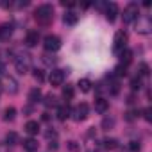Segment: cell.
Returning <instances> with one entry per match:
<instances>
[{
    "instance_id": "cell-4",
    "label": "cell",
    "mask_w": 152,
    "mask_h": 152,
    "mask_svg": "<svg viewBox=\"0 0 152 152\" xmlns=\"http://www.w3.org/2000/svg\"><path fill=\"white\" fill-rule=\"evenodd\" d=\"M138 15H140L138 4H129V6L124 9V22H125V23H132V22H136Z\"/></svg>"
},
{
    "instance_id": "cell-7",
    "label": "cell",
    "mask_w": 152,
    "mask_h": 152,
    "mask_svg": "<svg viewBox=\"0 0 152 152\" xmlns=\"http://www.w3.org/2000/svg\"><path fill=\"white\" fill-rule=\"evenodd\" d=\"M64 70H52L50 75H48V83L50 86H63L64 83Z\"/></svg>"
},
{
    "instance_id": "cell-27",
    "label": "cell",
    "mask_w": 152,
    "mask_h": 152,
    "mask_svg": "<svg viewBox=\"0 0 152 152\" xmlns=\"http://www.w3.org/2000/svg\"><path fill=\"white\" fill-rule=\"evenodd\" d=\"M129 150H131V152H140V150H141V145H140V141L132 140V141L129 143Z\"/></svg>"
},
{
    "instance_id": "cell-20",
    "label": "cell",
    "mask_w": 152,
    "mask_h": 152,
    "mask_svg": "<svg viewBox=\"0 0 152 152\" xmlns=\"http://www.w3.org/2000/svg\"><path fill=\"white\" fill-rule=\"evenodd\" d=\"M120 57H122V63H124V66H127V64L131 63V59H132V52L125 48L124 52H120Z\"/></svg>"
},
{
    "instance_id": "cell-3",
    "label": "cell",
    "mask_w": 152,
    "mask_h": 152,
    "mask_svg": "<svg viewBox=\"0 0 152 152\" xmlns=\"http://www.w3.org/2000/svg\"><path fill=\"white\" fill-rule=\"evenodd\" d=\"M125 47H127V34H125L124 31H118V32L115 34L113 50H115L116 54H120V52H124V50H125Z\"/></svg>"
},
{
    "instance_id": "cell-34",
    "label": "cell",
    "mask_w": 152,
    "mask_h": 152,
    "mask_svg": "<svg viewBox=\"0 0 152 152\" xmlns=\"http://www.w3.org/2000/svg\"><path fill=\"white\" fill-rule=\"evenodd\" d=\"M148 73V66L147 64H141V75H147Z\"/></svg>"
},
{
    "instance_id": "cell-24",
    "label": "cell",
    "mask_w": 152,
    "mask_h": 152,
    "mask_svg": "<svg viewBox=\"0 0 152 152\" xmlns=\"http://www.w3.org/2000/svg\"><path fill=\"white\" fill-rule=\"evenodd\" d=\"M113 127H115V118H111V116L107 118V116H106V118L102 120V129L109 131V129H113Z\"/></svg>"
},
{
    "instance_id": "cell-35",
    "label": "cell",
    "mask_w": 152,
    "mask_h": 152,
    "mask_svg": "<svg viewBox=\"0 0 152 152\" xmlns=\"http://www.w3.org/2000/svg\"><path fill=\"white\" fill-rule=\"evenodd\" d=\"M0 152H9V148H7V145H0Z\"/></svg>"
},
{
    "instance_id": "cell-19",
    "label": "cell",
    "mask_w": 152,
    "mask_h": 152,
    "mask_svg": "<svg viewBox=\"0 0 152 152\" xmlns=\"http://www.w3.org/2000/svg\"><path fill=\"white\" fill-rule=\"evenodd\" d=\"M16 118V109L15 107H7L6 111H4V120L6 122H13Z\"/></svg>"
},
{
    "instance_id": "cell-21",
    "label": "cell",
    "mask_w": 152,
    "mask_h": 152,
    "mask_svg": "<svg viewBox=\"0 0 152 152\" xmlns=\"http://www.w3.org/2000/svg\"><path fill=\"white\" fill-rule=\"evenodd\" d=\"M79 88H81L83 93H88V91L91 90V81H90V79H81V81H79Z\"/></svg>"
},
{
    "instance_id": "cell-31",
    "label": "cell",
    "mask_w": 152,
    "mask_h": 152,
    "mask_svg": "<svg viewBox=\"0 0 152 152\" xmlns=\"http://www.w3.org/2000/svg\"><path fill=\"white\" fill-rule=\"evenodd\" d=\"M143 116H145L147 122H150V120H152V107H147V109L143 111Z\"/></svg>"
},
{
    "instance_id": "cell-16",
    "label": "cell",
    "mask_w": 152,
    "mask_h": 152,
    "mask_svg": "<svg viewBox=\"0 0 152 152\" xmlns=\"http://www.w3.org/2000/svg\"><path fill=\"white\" fill-rule=\"evenodd\" d=\"M77 20H79V16L75 15L73 11H68V13L63 16V22H64L66 25H75V23H77Z\"/></svg>"
},
{
    "instance_id": "cell-8",
    "label": "cell",
    "mask_w": 152,
    "mask_h": 152,
    "mask_svg": "<svg viewBox=\"0 0 152 152\" xmlns=\"http://www.w3.org/2000/svg\"><path fill=\"white\" fill-rule=\"evenodd\" d=\"M88 113H90V107L86 102H81L77 107L73 109V120H77V122H83L88 118Z\"/></svg>"
},
{
    "instance_id": "cell-28",
    "label": "cell",
    "mask_w": 152,
    "mask_h": 152,
    "mask_svg": "<svg viewBox=\"0 0 152 152\" xmlns=\"http://www.w3.org/2000/svg\"><path fill=\"white\" fill-rule=\"evenodd\" d=\"M32 75H34V79H36L38 83H43V79H45V75H43V72H41V70H34V73H32Z\"/></svg>"
},
{
    "instance_id": "cell-12",
    "label": "cell",
    "mask_w": 152,
    "mask_h": 152,
    "mask_svg": "<svg viewBox=\"0 0 152 152\" xmlns=\"http://www.w3.org/2000/svg\"><path fill=\"white\" fill-rule=\"evenodd\" d=\"M23 150L25 152H36L38 150V147H39V143L34 140V138H27V140H23Z\"/></svg>"
},
{
    "instance_id": "cell-23",
    "label": "cell",
    "mask_w": 152,
    "mask_h": 152,
    "mask_svg": "<svg viewBox=\"0 0 152 152\" xmlns=\"http://www.w3.org/2000/svg\"><path fill=\"white\" fill-rule=\"evenodd\" d=\"M63 97H64L66 100H70V99H73V86H70V84H66V86L63 88Z\"/></svg>"
},
{
    "instance_id": "cell-18",
    "label": "cell",
    "mask_w": 152,
    "mask_h": 152,
    "mask_svg": "<svg viewBox=\"0 0 152 152\" xmlns=\"http://www.w3.org/2000/svg\"><path fill=\"white\" fill-rule=\"evenodd\" d=\"M102 145H104L106 150H115V148H118V141H116L115 138H106V140L102 141Z\"/></svg>"
},
{
    "instance_id": "cell-22",
    "label": "cell",
    "mask_w": 152,
    "mask_h": 152,
    "mask_svg": "<svg viewBox=\"0 0 152 152\" xmlns=\"http://www.w3.org/2000/svg\"><path fill=\"white\" fill-rule=\"evenodd\" d=\"M39 99H41V91H39L38 88L31 90V93H29V100H31L32 104H36V102H39Z\"/></svg>"
},
{
    "instance_id": "cell-2",
    "label": "cell",
    "mask_w": 152,
    "mask_h": 152,
    "mask_svg": "<svg viewBox=\"0 0 152 152\" xmlns=\"http://www.w3.org/2000/svg\"><path fill=\"white\" fill-rule=\"evenodd\" d=\"M15 68H16V72L20 75L27 73L29 68H31V56L29 54H18L15 57Z\"/></svg>"
},
{
    "instance_id": "cell-26",
    "label": "cell",
    "mask_w": 152,
    "mask_h": 152,
    "mask_svg": "<svg viewBox=\"0 0 152 152\" xmlns=\"http://www.w3.org/2000/svg\"><path fill=\"white\" fill-rule=\"evenodd\" d=\"M45 106H47V107H50V106H57V99H56L54 95H47V99H45Z\"/></svg>"
},
{
    "instance_id": "cell-5",
    "label": "cell",
    "mask_w": 152,
    "mask_h": 152,
    "mask_svg": "<svg viewBox=\"0 0 152 152\" xmlns=\"http://www.w3.org/2000/svg\"><path fill=\"white\" fill-rule=\"evenodd\" d=\"M152 31V22L148 16H141V18H136V32L140 34H150Z\"/></svg>"
},
{
    "instance_id": "cell-1",
    "label": "cell",
    "mask_w": 152,
    "mask_h": 152,
    "mask_svg": "<svg viewBox=\"0 0 152 152\" xmlns=\"http://www.w3.org/2000/svg\"><path fill=\"white\" fill-rule=\"evenodd\" d=\"M34 20H36L39 25H43V27L50 25V23H52V20H54V7H52V6H48V4L39 6V7L34 11Z\"/></svg>"
},
{
    "instance_id": "cell-17",
    "label": "cell",
    "mask_w": 152,
    "mask_h": 152,
    "mask_svg": "<svg viewBox=\"0 0 152 152\" xmlns=\"http://www.w3.org/2000/svg\"><path fill=\"white\" fill-rule=\"evenodd\" d=\"M68 116H70V107H68L66 104H64V106H59V107H57V118L63 122V120H66Z\"/></svg>"
},
{
    "instance_id": "cell-9",
    "label": "cell",
    "mask_w": 152,
    "mask_h": 152,
    "mask_svg": "<svg viewBox=\"0 0 152 152\" xmlns=\"http://www.w3.org/2000/svg\"><path fill=\"white\" fill-rule=\"evenodd\" d=\"M4 90L9 93V95H16L18 93V83L15 77H4Z\"/></svg>"
},
{
    "instance_id": "cell-25",
    "label": "cell",
    "mask_w": 152,
    "mask_h": 152,
    "mask_svg": "<svg viewBox=\"0 0 152 152\" xmlns=\"http://www.w3.org/2000/svg\"><path fill=\"white\" fill-rule=\"evenodd\" d=\"M18 141V136H16V132H9L7 136H6V143L7 145H15Z\"/></svg>"
},
{
    "instance_id": "cell-11",
    "label": "cell",
    "mask_w": 152,
    "mask_h": 152,
    "mask_svg": "<svg viewBox=\"0 0 152 152\" xmlns=\"http://www.w3.org/2000/svg\"><path fill=\"white\" fill-rule=\"evenodd\" d=\"M116 15H118V6H116L115 2L107 4V6H106V18H107L109 22H115V20H116Z\"/></svg>"
},
{
    "instance_id": "cell-14",
    "label": "cell",
    "mask_w": 152,
    "mask_h": 152,
    "mask_svg": "<svg viewBox=\"0 0 152 152\" xmlns=\"http://www.w3.org/2000/svg\"><path fill=\"white\" fill-rule=\"evenodd\" d=\"M13 34V25L11 23H2L0 25V38L2 39H9Z\"/></svg>"
},
{
    "instance_id": "cell-29",
    "label": "cell",
    "mask_w": 152,
    "mask_h": 152,
    "mask_svg": "<svg viewBox=\"0 0 152 152\" xmlns=\"http://www.w3.org/2000/svg\"><path fill=\"white\" fill-rule=\"evenodd\" d=\"M68 148L73 150V152H79V150H81V147L77 145V141H68Z\"/></svg>"
},
{
    "instance_id": "cell-6",
    "label": "cell",
    "mask_w": 152,
    "mask_h": 152,
    "mask_svg": "<svg viewBox=\"0 0 152 152\" xmlns=\"http://www.w3.org/2000/svg\"><path fill=\"white\" fill-rule=\"evenodd\" d=\"M43 47H45V50H48V52H56V50L61 48V39H59L57 36L48 34V36H45V39H43Z\"/></svg>"
},
{
    "instance_id": "cell-15",
    "label": "cell",
    "mask_w": 152,
    "mask_h": 152,
    "mask_svg": "<svg viewBox=\"0 0 152 152\" xmlns=\"http://www.w3.org/2000/svg\"><path fill=\"white\" fill-rule=\"evenodd\" d=\"M25 131H27L29 134H38V132H39V124H38L36 120H29V122L25 124Z\"/></svg>"
},
{
    "instance_id": "cell-33",
    "label": "cell",
    "mask_w": 152,
    "mask_h": 152,
    "mask_svg": "<svg viewBox=\"0 0 152 152\" xmlns=\"http://www.w3.org/2000/svg\"><path fill=\"white\" fill-rule=\"evenodd\" d=\"M48 150H52V152L57 150V143H56V141H50V143H48Z\"/></svg>"
},
{
    "instance_id": "cell-10",
    "label": "cell",
    "mask_w": 152,
    "mask_h": 152,
    "mask_svg": "<svg viewBox=\"0 0 152 152\" xmlns=\"http://www.w3.org/2000/svg\"><path fill=\"white\" fill-rule=\"evenodd\" d=\"M38 41H39V32L38 31H29L27 36H25V45L32 48V47L38 45Z\"/></svg>"
},
{
    "instance_id": "cell-30",
    "label": "cell",
    "mask_w": 152,
    "mask_h": 152,
    "mask_svg": "<svg viewBox=\"0 0 152 152\" xmlns=\"http://www.w3.org/2000/svg\"><path fill=\"white\" fill-rule=\"evenodd\" d=\"M131 88H132V90H140V88H141V81H140L138 77H136V79H132V83H131Z\"/></svg>"
},
{
    "instance_id": "cell-32",
    "label": "cell",
    "mask_w": 152,
    "mask_h": 152,
    "mask_svg": "<svg viewBox=\"0 0 152 152\" xmlns=\"http://www.w3.org/2000/svg\"><path fill=\"white\" fill-rule=\"evenodd\" d=\"M61 6H63V7H73V6H75V2H72V0H68V2H66V0H63Z\"/></svg>"
},
{
    "instance_id": "cell-13",
    "label": "cell",
    "mask_w": 152,
    "mask_h": 152,
    "mask_svg": "<svg viewBox=\"0 0 152 152\" xmlns=\"http://www.w3.org/2000/svg\"><path fill=\"white\" fill-rule=\"evenodd\" d=\"M95 111L97 113H106L107 111V107H109V102L106 100V99H102V97H99V99H95Z\"/></svg>"
}]
</instances>
